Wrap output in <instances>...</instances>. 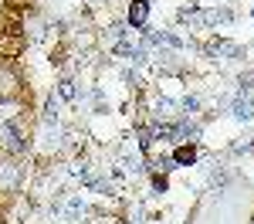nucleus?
<instances>
[{"label": "nucleus", "instance_id": "f257e3e1", "mask_svg": "<svg viewBox=\"0 0 254 224\" xmlns=\"http://www.w3.org/2000/svg\"><path fill=\"white\" fill-rule=\"evenodd\" d=\"M20 92V75L10 65H0V99H14Z\"/></svg>", "mask_w": 254, "mask_h": 224}, {"label": "nucleus", "instance_id": "f03ea898", "mask_svg": "<svg viewBox=\"0 0 254 224\" xmlns=\"http://www.w3.org/2000/svg\"><path fill=\"white\" fill-rule=\"evenodd\" d=\"M0 146L3 149H10V153H20L24 149V143H20V133L7 122V126H0Z\"/></svg>", "mask_w": 254, "mask_h": 224}, {"label": "nucleus", "instance_id": "7ed1b4c3", "mask_svg": "<svg viewBox=\"0 0 254 224\" xmlns=\"http://www.w3.org/2000/svg\"><path fill=\"white\" fill-rule=\"evenodd\" d=\"M20 180V173H17V166L10 160H0V190H14Z\"/></svg>", "mask_w": 254, "mask_h": 224}, {"label": "nucleus", "instance_id": "20e7f679", "mask_svg": "<svg viewBox=\"0 0 254 224\" xmlns=\"http://www.w3.org/2000/svg\"><path fill=\"white\" fill-rule=\"evenodd\" d=\"M20 112V105L14 99H0V126H7V122H14Z\"/></svg>", "mask_w": 254, "mask_h": 224}, {"label": "nucleus", "instance_id": "39448f33", "mask_svg": "<svg viewBox=\"0 0 254 224\" xmlns=\"http://www.w3.org/2000/svg\"><path fill=\"white\" fill-rule=\"evenodd\" d=\"M146 14H149L146 0H136V3L129 7V20H132V24H142V20H146Z\"/></svg>", "mask_w": 254, "mask_h": 224}, {"label": "nucleus", "instance_id": "423d86ee", "mask_svg": "<svg viewBox=\"0 0 254 224\" xmlns=\"http://www.w3.org/2000/svg\"><path fill=\"white\" fill-rule=\"evenodd\" d=\"M193 146H180V149H176V163H193Z\"/></svg>", "mask_w": 254, "mask_h": 224}]
</instances>
